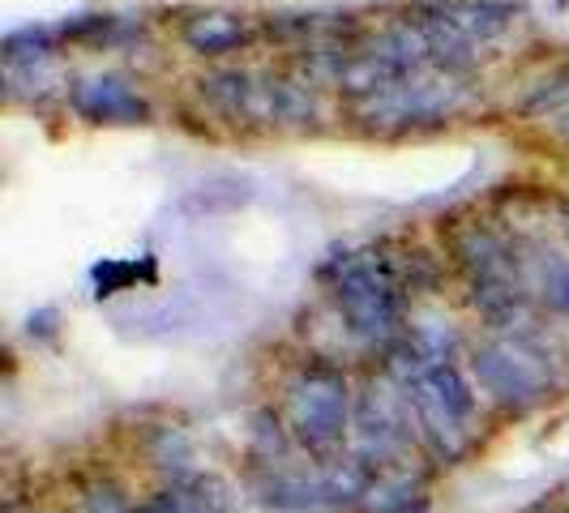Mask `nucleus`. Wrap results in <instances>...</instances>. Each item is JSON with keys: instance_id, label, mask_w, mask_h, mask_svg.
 I'll list each match as a JSON object with an SVG mask.
<instances>
[{"instance_id": "1", "label": "nucleus", "mask_w": 569, "mask_h": 513, "mask_svg": "<svg viewBox=\"0 0 569 513\" xmlns=\"http://www.w3.org/2000/svg\"><path fill=\"white\" fill-rule=\"evenodd\" d=\"M335 304L356 339L395 346L402 339V283L381 256H347L335 274Z\"/></svg>"}, {"instance_id": "2", "label": "nucleus", "mask_w": 569, "mask_h": 513, "mask_svg": "<svg viewBox=\"0 0 569 513\" xmlns=\"http://www.w3.org/2000/svg\"><path fill=\"white\" fill-rule=\"evenodd\" d=\"M471 372H476V381H480L488 399L510 406V411H531L561 385L552 355L531 334L471 346Z\"/></svg>"}, {"instance_id": "3", "label": "nucleus", "mask_w": 569, "mask_h": 513, "mask_svg": "<svg viewBox=\"0 0 569 513\" xmlns=\"http://www.w3.org/2000/svg\"><path fill=\"white\" fill-rule=\"evenodd\" d=\"M351 385L347 372L335 364H309L291 385H287V424L300 445L313 454L335 450L347 428H351Z\"/></svg>"}, {"instance_id": "4", "label": "nucleus", "mask_w": 569, "mask_h": 513, "mask_svg": "<svg viewBox=\"0 0 569 513\" xmlns=\"http://www.w3.org/2000/svg\"><path fill=\"white\" fill-rule=\"evenodd\" d=\"M458 103H462V86H455L450 78H402L399 86L365 99L356 112L372 129H416V124L446 120Z\"/></svg>"}, {"instance_id": "5", "label": "nucleus", "mask_w": 569, "mask_h": 513, "mask_svg": "<svg viewBox=\"0 0 569 513\" xmlns=\"http://www.w3.org/2000/svg\"><path fill=\"white\" fill-rule=\"evenodd\" d=\"M407 399L395 385H369L360 399H356V411H351V441H356V457L369 462L372 471L377 466H390L395 457L407 450L411 441V420H407Z\"/></svg>"}, {"instance_id": "6", "label": "nucleus", "mask_w": 569, "mask_h": 513, "mask_svg": "<svg viewBox=\"0 0 569 513\" xmlns=\"http://www.w3.org/2000/svg\"><path fill=\"white\" fill-rule=\"evenodd\" d=\"M69 108L86 124H146L154 108L138 94V86L120 73H94L69 86Z\"/></svg>"}, {"instance_id": "7", "label": "nucleus", "mask_w": 569, "mask_h": 513, "mask_svg": "<svg viewBox=\"0 0 569 513\" xmlns=\"http://www.w3.org/2000/svg\"><path fill=\"white\" fill-rule=\"evenodd\" d=\"M455 261L462 265L467 283H488V279L522 274V270H518V256L510 253V244H506L497 231L480 228V223L455 231Z\"/></svg>"}, {"instance_id": "8", "label": "nucleus", "mask_w": 569, "mask_h": 513, "mask_svg": "<svg viewBox=\"0 0 569 513\" xmlns=\"http://www.w3.org/2000/svg\"><path fill=\"white\" fill-rule=\"evenodd\" d=\"M411 22L420 27V34H425V43H428V57H432V64H437L446 78H450V73H467V69L476 64V43L446 18V9H416Z\"/></svg>"}, {"instance_id": "9", "label": "nucleus", "mask_w": 569, "mask_h": 513, "mask_svg": "<svg viewBox=\"0 0 569 513\" xmlns=\"http://www.w3.org/2000/svg\"><path fill=\"white\" fill-rule=\"evenodd\" d=\"M180 39L193 57H228L249 43V22L228 9H210V13H193L180 30Z\"/></svg>"}, {"instance_id": "10", "label": "nucleus", "mask_w": 569, "mask_h": 513, "mask_svg": "<svg viewBox=\"0 0 569 513\" xmlns=\"http://www.w3.org/2000/svg\"><path fill=\"white\" fill-rule=\"evenodd\" d=\"M253 120H266V124H309V120H317L313 94L305 86L283 82V78H257Z\"/></svg>"}, {"instance_id": "11", "label": "nucleus", "mask_w": 569, "mask_h": 513, "mask_svg": "<svg viewBox=\"0 0 569 513\" xmlns=\"http://www.w3.org/2000/svg\"><path fill=\"white\" fill-rule=\"evenodd\" d=\"M522 274H527V286L536 291V300H540L548 313L569 316V256L540 244V249H531Z\"/></svg>"}, {"instance_id": "12", "label": "nucleus", "mask_w": 569, "mask_h": 513, "mask_svg": "<svg viewBox=\"0 0 569 513\" xmlns=\"http://www.w3.org/2000/svg\"><path fill=\"white\" fill-rule=\"evenodd\" d=\"M446 18L455 22L471 43H488V39H501L506 30L513 27V4H501V0H450L441 4Z\"/></svg>"}, {"instance_id": "13", "label": "nucleus", "mask_w": 569, "mask_h": 513, "mask_svg": "<svg viewBox=\"0 0 569 513\" xmlns=\"http://www.w3.org/2000/svg\"><path fill=\"white\" fill-rule=\"evenodd\" d=\"M399 82H402V73L390 60L377 57V52H351V57H342L339 73H335V86H339L342 94H356L360 103Z\"/></svg>"}, {"instance_id": "14", "label": "nucleus", "mask_w": 569, "mask_h": 513, "mask_svg": "<svg viewBox=\"0 0 569 513\" xmlns=\"http://www.w3.org/2000/svg\"><path fill=\"white\" fill-rule=\"evenodd\" d=\"M253 90L257 73H244V69H219L201 78V94L231 120H253Z\"/></svg>"}, {"instance_id": "15", "label": "nucleus", "mask_w": 569, "mask_h": 513, "mask_svg": "<svg viewBox=\"0 0 569 513\" xmlns=\"http://www.w3.org/2000/svg\"><path fill=\"white\" fill-rule=\"evenodd\" d=\"M60 43V27H48V22H30V27H18L4 34L0 52H4V64L9 69H34L57 52Z\"/></svg>"}, {"instance_id": "16", "label": "nucleus", "mask_w": 569, "mask_h": 513, "mask_svg": "<svg viewBox=\"0 0 569 513\" xmlns=\"http://www.w3.org/2000/svg\"><path fill=\"white\" fill-rule=\"evenodd\" d=\"M249 201H253L249 180H240V175H214V180H206L198 189H189L184 210H193V214H219V210H240Z\"/></svg>"}, {"instance_id": "17", "label": "nucleus", "mask_w": 569, "mask_h": 513, "mask_svg": "<svg viewBox=\"0 0 569 513\" xmlns=\"http://www.w3.org/2000/svg\"><path fill=\"white\" fill-rule=\"evenodd\" d=\"M90 279H94V295L103 300V295H116V291H124L129 283H138V279H154V265L150 270H138V261H99L94 270H90Z\"/></svg>"}, {"instance_id": "18", "label": "nucleus", "mask_w": 569, "mask_h": 513, "mask_svg": "<svg viewBox=\"0 0 569 513\" xmlns=\"http://www.w3.org/2000/svg\"><path fill=\"white\" fill-rule=\"evenodd\" d=\"M561 103H569V64L552 69L527 99H522V115H540V112H557Z\"/></svg>"}, {"instance_id": "19", "label": "nucleus", "mask_w": 569, "mask_h": 513, "mask_svg": "<svg viewBox=\"0 0 569 513\" xmlns=\"http://www.w3.org/2000/svg\"><path fill=\"white\" fill-rule=\"evenodd\" d=\"M116 27H120V18H112V13H78V18H69V22H60V39H69V43L108 39Z\"/></svg>"}, {"instance_id": "20", "label": "nucleus", "mask_w": 569, "mask_h": 513, "mask_svg": "<svg viewBox=\"0 0 569 513\" xmlns=\"http://www.w3.org/2000/svg\"><path fill=\"white\" fill-rule=\"evenodd\" d=\"M138 513H210L206 510V496H193V492H180V487H168L159 496H150Z\"/></svg>"}, {"instance_id": "21", "label": "nucleus", "mask_w": 569, "mask_h": 513, "mask_svg": "<svg viewBox=\"0 0 569 513\" xmlns=\"http://www.w3.org/2000/svg\"><path fill=\"white\" fill-rule=\"evenodd\" d=\"M57 321H60V313L57 309H39V313H30L27 316V334L30 339H57Z\"/></svg>"}, {"instance_id": "22", "label": "nucleus", "mask_w": 569, "mask_h": 513, "mask_svg": "<svg viewBox=\"0 0 569 513\" xmlns=\"http://www.w3.org/2000/svg\"><path fill=\"white\" fill-rule=\"evenodd\" d=\"M557 138H561V142H569V112L557 120Z\"/></svg>"}, {"instance_id": "23", "label": "nucleus", "mask_w": 569, "mask_h": 513, "mask_svg": "<svg viewBox=\"0 0 569 513\" xmlns=\"http://www.w3.org/2000/svg\"><path fill=\"white\" fill-rule=\"evenodd\" d=\"M407 513H428V510H425V505H416V510H407Z\"/></svg>"}]
</instances>
